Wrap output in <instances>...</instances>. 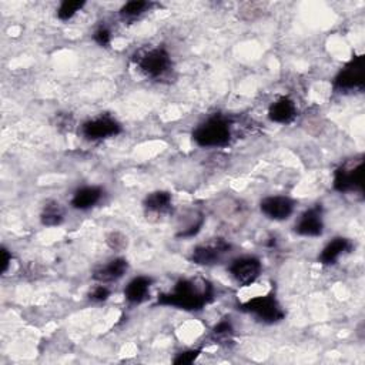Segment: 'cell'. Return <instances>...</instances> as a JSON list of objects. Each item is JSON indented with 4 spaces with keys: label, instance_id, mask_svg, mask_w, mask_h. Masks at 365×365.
Returning <instances> with one entry per match:
<instances>
[{
    "label": "cell",
    "instance_id": "6da1fadb",
    "mask_svg": "<svg viewBox=\"0 0 365 365\" xmlns=\"http://www.w3.org/2000/svg\"><path fill=\"white\" fill-rule=\"evenodd\" d=\"M214 287L203 278L179 280L172 291L157 297V306L174 307L183 311H201L214 301Z\"/></svg>",
    "mask_w": 365,
    "mask_h": 365
},
{
    "label": "cell",
    "instance_id": "7a4b0ae2",
    "mask_svg": "<svg viewBox=\"0 0 365 365\" xmlns=\"http://www.w3.org/2000/svg\"><path fill=\"white\" fill-rule=\"evenodd\" d=\"M193 140L205 149L225 148L232 140V123L222 114H214L194 128Z\"/></svg>",
    "mask_w": 365,
    "mask_h": 365
},
{
    "label": "cell",
    "instance_id": "3957f363",
    "mask_svg": "<svg viewBox=\"0 0 365 365\" xmlns=\"http://www.w3.org/2000/svg\"><path fill=\"white\" fill-rule=\"evenodd\" d=\"M136 67L144 76L152 79H160L170 71L173 61L172 56L164 47H149L136 52L131 57Z\"/></svg>",
    "mask_w": 365,
    "mask_h": 365
},
{
    "label": "cell",
    "instance_id": "277c9868",
    "mask_svg": "<svg viewBox=\"0 0 365 365\" xmlns=\"http://www.w3.org/2000/svg\"><path fill=\"white\" fill-rule=\"evenodd\" d=\"M334 190L338 193H362L364 189V157L358 156L345 160L335 172L333 179Z\"/></svg>",
    "mask_w": 365,
    "mask_h": 365
},
{
    "label": "cell",
    "instance_id": "5b68a950",
    "mask_svg": "<svg viewBox=\"0 0 365 365\" xmlns=\"http://www.w3.org/2000/svg\"><path fill=\"white\" fill-rule=\"evenodd\" d=\"M240 310L256 317L264 324H277L285 318V313L273 293L258 296L243 303Z\"/></svg>",
    "mask_w": 365,
    "mask_h": 365
},
{
    "label": "cell",
    "instance_id": "8992f818",
    "mask_svg": "<svg viewBox=\"0 0 365 365\" xmlns=\"http://www.w3.org/2000/svg\"><path fill=\"white\" fill-rule=\"evenodd\" d=\"M365 83V68H364V56L352 57L334 78L333 86L334 90L340 93L362 90Z\"/></svg>",
    "mask_w": 365,
    "mask_h": 365
},
{
    "label": "cell",
    "instance_id": "52a82bcc",
    "mask_svg": "<svg viewBox=\"0 0 365 365\" xmlns=\"http://www.w3.org/2000/svg\"><path fill=\"white\" fill-rule=\"evenodd\" d=\"M232 246L225 239H213L193 249L190 260L203 267H213L220 264L222 260L230 253Z\"/></svg>",
    "mask_w": 365,
    "mask_h": 365
},
{
    "label": "cell",
    "instance_id": "ba28073f",
    "mask_svg": "<svg viewBox=\"0 0 365 365\" xmlns=\"http://www.w3.org/2000/svg\"><path fill=\"white\" fill-rule=\"evenodd\" d=\"M80 133L89 141H99V140H106L120 134L121 126L112 116L102 114L99 117L85 121L80 127Z\"/></svg>",
    "mask_w": 365,
    "mask_h": 365
},
{
    "label": "cell",
    "instance_id": "9c48e42d",
    "mask_svg": "<svg viewBox=\"0 0 365 365\" xmlns=\"http://www.w3.org/2000/svg\"><path fill=\"white\" fill-rule=\"evenodd\" d=\"M261 270L263 264L254 256L239 257L229 267V273L232 274V277L243 287L251 285L260 277Z\"/></svg>",
    "mask_w": 365,
    "mask_h": 365
},
{
    "label": "cell",
    "instance_id": "30bf717a",
    "mask_svg": "<svg viewBox=\"0 0 365 365\" xmlns=\"http://www.w3.org/2000/svg\"><path fill=\"white\" fill-rule=\"evenodd\" d=\"M294 232L303 237H320L324 233V218L321 204L306 210L294 226Z\"/></svg>",
    "mask_w": 365,
    "mask_h": 365
},
{
    "label": "cell",
    "instance_id": "8fae6325",
    "mask_svg": "<svg viewBox=\"0 0 365 365\" xmlns=\"http://www.w3.org/2000/svg\"><path fill=\"white\" fill-rule=\"evenodd\" d=\"M296 203L287 196H270L261 200V213L274 222H284L294 213Z\"/></svg>",
    "mask_w": 365,
    "mask_h": 365
},
{
    "label": "cell",
    "instance_id": "7c38bea8",
    "mask_svg": "<svg viewBox=\"0 0 365 365\" xmlns=\"http://www.w3.org/2000/svg\"><path fill=\"white\" fill-rule=\"evenodd\" d=\"M153 278L148 275L134 277L124 288V299L130 304H141L150 299Z\"/></svg>",
    "mask_w": 365,
    "mask_h": 365
},
{
    "label": "cell",
    "instance_id": "4fadbf2b",
    "mask_svg": "<svg viewBox=\"0 0 365 365\" xmlns=\"http://www.w3.org/2000/svg\"><path fill=\"white\" fill-rule=\"evenodd\" d=\"M128 270V263L126 258L117 257L110 260L109 263H106L104 265L97 267L93 271V280L100 282V284H107V282H113L120 280L121 277H124V274Z\"/></svg>",
    "mask_w": 365,
    "mask_h": 365
},
{
    "label": "cell",
    "instance_id": "5bb4252c",
    "mask_svg": "<svg viewBox=\"0 0 365 365\" xmlns=\"http://www.w3.org/2000/svg\"><path fill=\"white\" fill-rule=\"evenodd\" d=\"M297 117V106L293 99L280 97L268 109V119L278 124H288Z\"/></svg>",
    "mask_w": 365,
    "mask_h": 365
},
{
    "label": "cell",
    "instance_id": "9a60e30c",
    "mask_svg": "<svg viewBox=\"0 0 365 365\" xmlns=\"http://www.w3.org/2000/svg\"><path fill=\"white\" fill-rule=\"evenodd\" d=\"M103 198V189L97 186H86L73 193L70 204L76 210H90Z\"/></svg>",
    "mask_w": 365,
    "mask_h": 365
},
{
    "label": "cell",
    "instance_id": "2e32d148",
    "mask_svg": "<svg viewBox=\"0 0 365 365\" xmlns=\"http://www.w3.org/2000/svg\"><path fill=\"white\" fill-rule=\"evenodd\" d=\"M351 250H352L351 240L345 237H335L323 249L321 254L318 256V261L324 265H334L341 258V256L351 253Z\"/></svg>",
    "mask_w": 365,
    "mask_h": 365
},
{
    "label": "cell",
    "instance_id": "e0dca14e",
    "mask_svg": "<svg viewBox=\"0 0 365 365\" xmlns=\"http://www.w3.org/2000/svg\"><path fill=\"white\" fill-rule=\"evenodd\" d=\"M145 211L152 214H166L172 210L173 205V197L169 191H153L148 197L144 198L143 203Z\"/></svg>",
    "mask_w": 365,
    "mask_h": 365
},
{
    "label": "cell",
    "instance_id": "ac0fdd59",
    "mask_svg": "<svg viewBox=\"0 0 365 365\" xmlns=\"http://www.w3.org/2000/svg\"><path fill=\"white\" fill-rule=\"evenodd\" d=\"M153 6H155V4L153 2H148V0H131V2H127L120 9V18L124 22L136 20L141 15L150 12Z\"/></svg>",
    "mask_w": 365,
    "mask_h": 365
},
{
    "label": "cell",
    "instance_id": "d6986e66",
    "mask_svg": "<svg viewBox=\"0 0 365 365\" xmlns=\"http://www.w3.org/2000/svg\"><path fill=\"white\" fill-rule=\"evenodd\" d=\"M40 222L46 227H56L63 223V211L56 201L47 203L40 214Z\"/></svg>",
    "mask_w": 365,
    "mask_h": 365
},
{
    "label": "cell",
    "instance_id": "ffe728a7",
    "mask_svg": "<svg viewBox=\"0 0 365 365\" xmlns=\"http://www.w3.org/2000/svg\"><path fill=\"white\" fill-rule=\"evenodd\" d=\"M85 5L86 2H83V0H64L57 9V19L61 22L70 20L73 16L85 8Z\"/></svg>",
    "mask_w": 365,
    "mask_h": 365
},
{
    "label": "cell",
    "instance_id": "44dd1931",
    "mask_svg": "<svg viewBox=\"0 0 365 365\" xmlns=\"http://www.w3.org/2000/svg\"><path fill=\"white\" fill-rule=\"evenodd\" d=\"M203 225H204V217L200 214L197 218H194V222H193L191 225L186 226L184 229L180 230V233H177V237H179V239H191V237H196V236L200 233Z\"/></svg>",
    "mask_w": 365,
    "mask_h": 365
},
{
    "label": "cell",
    "instance_id": "7402d4cb",
    "mask_svg": "<svg viewBox=\"0 0 365 365\" xmlns=\"http://www.w3.org/2000/svg\"><path fill=\"white\" fill-rule=\"evenodd\" d=\"M110 289H109V287L107 285H103V284H99V285H96L90 293H89V300L90 301H93V303H103V301H106V300H109V297H110Z\"/></svg>",
    "mask_w": 365,
    "mask_h": 365
},
{
    "label": "cell",
    "instance_id": "603a6c76",
    "mask_svg": "<svg viewBox=\"0 0 365 365\" xmlns=\"http://www.w3.org/2000/svg\"><path fill=\"white\" fill-rule=\"evenodd\" d=\"M201 354V349H187V351H183L180 352L174 359L173 362L176 365H187V364H193L198 355Z\"/></svg>",
    "mask_w": 365,
    "mask_h": 365
},
{
    "label": "cell",
    "instance_id": "cb8c5ba5",
    "mask_svg": "<svg viewBox=\"0 0 365 365\" xmlns=\"http://www.w3.org/2000/svg\"><path fill=\"white\" fill-rule=\"evenodd\" d=\"M232 334H233V325L229 320L220 321L213 328V335L215 338H229Z\"/></svg>",
    "mask_w": 365,
    "mask_h": 365
},
{
    "label": "cell",
    "instance_id": "d4e9b609",
    "mask_svg": "<svg viewBox=\"0 0 365 365\" xmlns=\"http://www.w3.org/2000/svg\"><path fill=\"white\" fill-rule=\"evenodd\" d=\"M93 39H95V42H96L99 46L107 47V46L112 43V32H110L109 28L100 26V28L95 32Z\"/></svg>",
    "mask_w": 365,
    "mask_h": 365
},
{
    "label": "cell",
    "instance_id": "484cf974",
    "mask_svg": "<svg viewBox=\"0 0 365 365\" xmlns=\"http://www.w3.org/2000/svg\"><path fill=\"white\" fill-rule=\"evenodd\" d=\"M0 256H2V273L5 274L12 263V254L9 253L8 249L2 247V250H0Z\"/></svg>",
    "mask_w": 365,
    "mask_h": 365
}]
</instances>
